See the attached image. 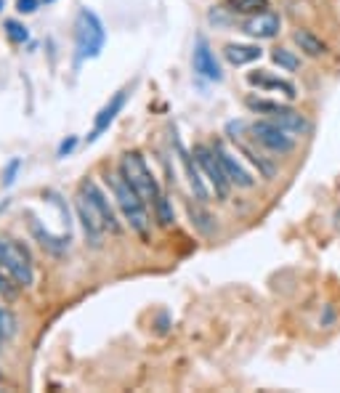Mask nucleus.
I'll return each mask as SVG.
<instances>
[{"mask_svg": "<svg viewBox=\"0 0 340 393\" xmlns=\"http://www.w3.org/2000/svg\"><path fill=\"white\" fill-rule=\"evenodd\" d=\"M107 183L109 189H112V194H115L117 200V208L123 210V215H125V221L130 223V229L136 231V234H141V237H149V213H146V205L144 200H141V194L130 186V183L125 181V175L117 170V173H107Z\"/></svg>", "mask_w": 340, "mask_h": 393, "instance_id": "nucleus-1", "label": "nucleus"}, {"mask_svg": "<svg viewBox=\"0 0 340 393\" xmlns=\"http://www.w3.org/2000/svg\"><path fill=\"white\" fill-rule=\"evenodd\" d=\"M117 170L125 175V181L136 189L138 194H141V200L146 202V205H152L155 208V202L160 200V183H157L155 173L149 170V165H146V160L141 157L138 152H128L120 157V168Z\"/></svg>", "mask_w": 340, "mask_h": 393, "instance_id": "nucleus-2", "label": "nucleus"}, {"mask_svg": "<svg viewBox=\"0 0 340 393\" xmlns=\"http://www.w3.org/2000/svg\"><path fill=\"white\" fill-rule=\"evenodd\" d=\"M247 109H253L258 115H266L272 123L282 125L287 133L292 136H306L311 131V123L306 120V115H301L298 109H290V106L279 104V101H269V98H255V96H247L244 98Z\"/></svg>", "mask_w": 340, "mask_h": 393, "instance_id": "nucleus-3", "label": "nucleus"}, {"mask_svg": "<svg viewBox=\"0 0 340 393\" xmlns=\"http://www.w3.org/2000/svg\"><path fill=\"white\" fill-rule=\"evenodd\" d=\"M75 40H78L80 58H96L107 43V29L93 11L83 9L75 19Z\"/></svg>", "mask_w": 340, "mask_h": 393, "instance_id": "nucleus-4", "label": "nucleus"}, {"mask_svg": "<svg viewBox=\"0 0 340 393\" xmlns=\"http://www.w3.org/2000/svg\"><path fill=\"white\" fill-rule=\"evenodd\" d=\"M0 266L9 271L19 287H29L35 282V269L27 247L11 237H0Z\"/></svg>", "mask_w": 340, "mask_h": 393, "instance_id": "nucleus-5", "label": "nucleus"}, {"mask_svg": "<svg viewBox=\"0 0 340 393\" xmlns=\"http://www.w3.org/2000/svg\"><path fill=\"white\" fill-rule=\"evenodd\" d=\"M192 154H195V160H197V165H200L202 175L210 181V186H213L215 197H218V200H226V197H229V189H232V181L226 178V173H224V168H221V163H218V157H215L213 146L197 144Z\"/></svg>", "mask_w": 340, "mask_h": 393, "instance_id": "nucleus-6", "label": "nucleus"}, {"mask_svg": "<svg viewBox=\"0 0 340 393\" xmlns=\"http://www.w3.org/2000/svg\"><path fill=\"white\" fill-rule=\"evenodd\" d=\"M250 133L261 146H266L274 154H290L295 149V136L287 133L282 125L272 123V120H258L250 125Z\"/></svg>", "mask_w": 340, "mask_h": 393, "instance_id": "nucleus-7", "label": "nucleus"}, {"mask_svg": "<svg viewBox=\"0 0 340 393\" xmlns=\"http://www.w3.org/2000/svg\"><path fill=\"white\" fill-rule=\"evenodd\" d=\"M78 215L80 221H83V229H86V237L91 240V245L98 247V245H101V237L109 234L107 221H104V213L96 208V202L83 192L78 194Z\"/></svg>", "mask_w": 340, "mask_h": 393, "instance_id": "nucleus-8", "label": "nucleus"}, {"mask_svg": "<svg viewBox=\"0 0 340 393\" xmlns=\"http://www.w3.org/2000/svg\"><path fill=\"white\" fill-rule=\"evenodd\" d=\"M279 29H282V19H279V14H274V11H258V14H253L250 19H244V24H242L244 35L258 38V40L277 38Z\"/></svg>", "mask_w": 340, "mask_h": 393, "instance_id": "nucleus-9", "label": "nucleus"}, {"mask_svg": "<svg viewBox=\"0 0 340 393\" xmlns=\"http://www.w3.org/2000/svg\"><path fill=\"white\" fill-rule=\"evenodd\" d=\"M213 152H215V157H218L221 168H224L226 178L232 181V186H239V189H250V186H255V178L247 170H244V168L237 163V160H234V154L226 149L224 141H215Z\"/></svg>", "mask_w": 340, "mask_h": 393, "instance_id": "nucleus-10", "label": "nucleus"}, {"mask_svg": "<svg viewBox=\"0 0 340 393\" xmlns=\"http://www.w3.org/2000/svg\"><path fill=\"white\" fill-rule=\"evenodd\" d=\"M195 72L200 77H205V80H213V83H221V80H224L221 64H218L213 49L207 46L205 38H197L195 43Z\"/></svg>", "mask_w": 340, "mask_h": 393, "instance_id": "nucleus-11", "label": "nucleus"}, {"mask_svg": "<svg viewBox=\"0 0 340 393\" xmlns=\"http://www.w3.org/2000/svg\"><path fill=\"white\" fill-rule=\"evenodd\" d=\"M247 83L253 88H261V91H277L287 98H295L298 96V88L292 86L290 80H284L279 75H272L266 69H255V72H247Z\"/></svg>", "mask_w": 340, "mask_h": 393, "instance_id": "nucleus-12", "label": "nucleus"}, {"mask_svg": "<svg viewBox=\"0 0 340 393\" xmlns=\"http://www.w3.org/2000/svg\"><path fill=\"white\" fill-rule=\"evenodd\" d=\"M80 192L88 194L91 200L96 202V208H98V210L104 213V221H107L109 234H120V231H123V223L117 221L115 208L109 205L107 194H104V192H101V189H98V183H96V181H83V183H80Z\"/></svg>", "mask_w": 340, "mask_h": 393, "instance_id": "nucleus-13", "label": "nucleus"}, {"mask_svg": "<svg viewBox=\"0 0 340 393\" xmlns=\"http://www.w3.org/2000/svg\"><path fill=\"white\" fill-rule=\"evenodd\" d=\"M175 149H178V157H181V163H184V168H186V175H189V183H192L195 197L200 202H207L210 200V192H207V186L202 183V170H200V165H197L195 154L186 152L178 138H175Z\"/></svg>", "mask_w": 340, "mask_h": 393, "instance_id": "nucleus-14", "label": "nucleus"}, {"mask_svg": "<svg viewBox=\"0 0 340 393\" xmlns=\"http://www.w3.org/2000/svg\"><path fill=\"white\" fill-rule=\"evenodd\" d=\"M125 98H128V91L123 88V91H117L115 96L109 98V104L101 109L96 115V125H93V131H91V136H88V141H93V138H98V136L107 131L109 125H112V120L117 117V112L125 106Z\"/></svg>", "mask_w": 340, "mask_h": 393, "instance_id": "nucleus-15", "label": "nucleus"}, {"mask_svg": "<svg viewBox=\"0 0 340 393\" xmlns=\"http://www.w3.org/2000/svg\"><path fill=\"white\" fill-rule=\"evenodd\" d=\"M224 56L229 64L234 67H244V64H253L263 56V51L258 46H250V43H229L224 49Z\"/></svg>", "mask_w": 340, "mask_h": 393, "instance_id": "nucleus-16", "label": "nucleus"}, {"mask_svg": "<svg viewBox=\"0 0 340 393\" xmlns=\"http://www.w3.org/2000/svg\"><path fill=\"white\" fill-rule=\"evenodd\" d=\"M292 40H295V46H298L306 56L319 58L327 53V43H324L319 35H314L311 29H295V32H292Z\"/></svg>", "mask_w": 340, "mask_h": 393, "instance_id": "nucleus-17", "label": "nucleus"}, {"mask_svg": "<svg viewBox=\"0 0 340 393\" xmlns=\"http://www.w3.org/2000/svg\"><path fill=\"white\" fill-rule=\"evenodd\" d=\"M29 229H32V234L38 237L40 245H43L46 250H51V252H64V250L69 247V237L64 240V237H53V234H51L48 229L43 231V226H40V223L35 221V218L29 221Z\"/></svg>", "mask_w": 340, "mask_h": 393, "instance_id": "nucleus-18", "label": "nucleus"}, {"mask_svg": "<svg viewBox=\"0 0 340 393\" xmlns=\"http://www.w3.org/2000/svg\"><path fill=\"white\" fill-rule=\"evenodd\" d=\"M269 9V0H226L229 14H258Z\"/></svg>", "mask_w": 340, "mask_h": 393, "instance_id": "nucleus-19", "label": "nucleus"}, {"mask_svg": "<svg viewBox=\"0 0 340 393\" xmlns=\"http://www.w3.org/2000/svg\"><path fill=\"white\" fill-rule=\"evenodd\" d=\"M272 61L279 69H284V72H298V69H301V58L287 49H274L272 51Z\"/></svg>", "mask_w": 340, "mask_h": 393, "instance_id": "nucleus-20", "label": "nucleus"}, {"mask_svg": "<svg viewBox=\"0 0 340 393\" xmlns=\"http://www.w3.org/2000/svg\"><path fill=\"white\" fill-rule=\"evenodd\" d=\"M155 215L157 221H160V226H170L175 221L173 205H170V200H168L165 194H160V200L155 202Z\"/></svg>", "mask_w": 340, "mask_h": 393, "instance_id": "nucleus-21", "label": "nucleus"}, {"mask_svg": "<svg viewBox=\"0 0 340 393\" xmlns=\"http://www.w3.org/2000/svg\"><path fill=\"white\" fill-rule=\"evenodd\" d=\"M16 317L11 314L9 308L0 306V335H3V340H9V337L16 335Z\"/></svg>", "mask_w": 340, "mask_h": 393, "instance_id": "nucleus-22", "label": "nucleus"}, {"mask_svg": "<svg viewBox=\"0 0 340 393\" xmlns=\"http://www.w3.org/2000/svg\"><path fill=\"white\" fill-rule=\"evenodd\" d=\"M16 287H19V285L14 282V277L0 266V295L6 297V300H14V297H16Z\"/></svg>", "mask_w": 340, "mask_h": 393, "instance_id": "nucleus-23", "label": "nucleus"}, {"mask_svg": "<svg viewBox=\"0 0 340 393\" xmlns=\"http://www.w3.org/2000/svg\"><path fill=\"white\" fill-rule=\"evenodd\" d=\"M6 35H9V40L11 43H24V40L29 38V32H27V27L24 24H19V21H14V19H9L6 21Z\"/></svg>", "mask_w": 340, "mask_h": 393, "instance_id": "nucleus-24", "label": "nucleus"}, {"mask_svg": "<svg viewBox=\"0 0 340 393\" xmlns=\"http://www.w3.org/2000/svg\"><path fill=\"white\" fill-rule=\"evenodd\" d=\"M189 215H192V223H197L202 231H210L213 226H207V221H210V215H205L200 208H195V205H189Z\"/></svg>", "mask_w": 340, "mask_h": 393, "instance_id": "nucleus-25", "label": "nucleus"}, {"mask_svg": "<svg viewBox=\"0 0 340 393\" xmlns=\"http://www.w3.org/2000/svg\"><path fill=\"white\" fill-rule=\"evenodd\" d=\"M38 3L40 0H16V11H19V14H35V11H38Z\"/></svg>", "mask_w": 340, "mask_h": 393, "instance_id": "nucleus-26", "label": "nucleus"}, {"mask_svg": "<svg viewBox=\"0 0 340 393\" xmlns=\"http://www.w3.org/2000/svg\"><path fill=\"white\" fill-rule=\"evenodd\" d=\"M75 144H78V138H67L64 144L58 146V157H67V154L72 152V149H75Z\"/></svg>", "mask_w": 340, "mask_h": 393, "instance_id": "nucleus-27", "label": "nucleus"}, {"mask_svg": "<svg viewBox=\"0 0 340 393\" xmlns=\"http://www.w3.org/2000/svg\"><path fill=\"white\" fill-rule=\"evenodd\" d=\"M19 160H14V163L9 165V173H6V183H14V175H16V170H19Z\"/></svg>", "mask_w": 340, "mask_h": 393, "instance_id": "nucleus-28", "label": "nucleus"}, {"mask_svg": "<svg viewBox=\"0 0 340 393\" xmlns=\"http://www.w3.org/2000/svg\"><path fill=\"white\" fill-rule=\"evenodd\" d=\"M0 345H3V335H0Z\"/></svg>", "mask_w": 340, "mask_h": 393, "instance_id": "nucleus-29", "label": "nucleus"}, {"mask_svg": "<svg viewBox=\"0 0 340 393\" xmlns=\"http://www.w3.org/2000/svg\"><path fill=\"white\" fill-rule=\"evenodd\" d=\"M0 9H3V0H0Z\"/></svg>", "mask_w": 340, "mask_h": 393, "instance_id": "nucleus-30", "label": "nucleus"}, {"mask_svg": "<svg viewBox=\"0 0 340 393\" xmlns=\"http://www.w3.org/2000/svg\"><path fill=\"white\" fill-rule=\"evenodd\" d=\"M0 210H3V208H0Z\"/></svg>", "mask_w": 340, "mask_h": 393, "instance_id": "nucleus-31", "label": "nucleus"}]
</instances>
